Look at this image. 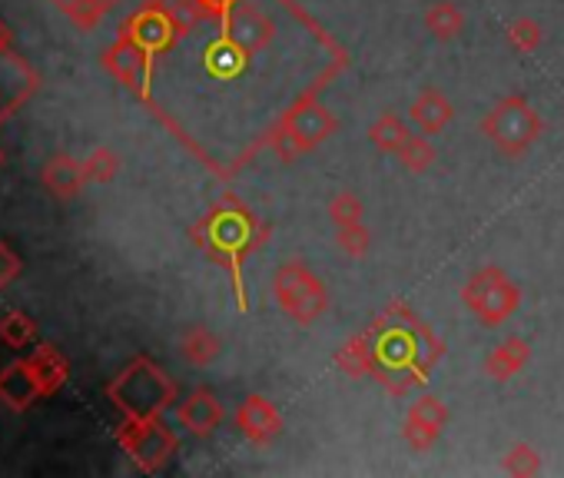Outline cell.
I'll return each instance as SVG.
<instances>
[{
  "label": "cell",
  "mask_w": 564,
  "mask_h": 478,
  "mask_svg": "<svg viewBox=\"0 0 564 478\" xmlns=\"http://www.w3.org/2000/svg\"><path fill=\"white\" fill-rule=\"evenodd\" d=\"M269 226L259 222L242 203L236 199H226L223 206H216L209 216H203L196 226H193V239L196 247L206 250L213 260H226L229 263V273L236 280V303L239 309L246 313V290H242V280H239V267L249 253H256L262 247V239H269Z\"/></svg>",
  "instance_id": "cell-1"
},
{
  "label": "cell",
  "mask_w": 564,
  "mask_h": 478,
  "mask_svg": "<svg viewBox=\"0 0 564 478\" xmlns=\"http://www.w3.org/2000/svg\"><path fill=\"white\" fill-rule=\"evenodd\" d=\"M336 130H339V120L333 117V110H326L316 100V90H310L269 130V146L279 153L282 163H293L296 156L313 153L329 137H336Z\"/></svg>",
  "instance_id": "cell-2"
},
{
  "label": "cell",
  "mask_w": 564,
  "mask_h": 478,
  "mask_svg": "<svg viewBox=\"0 0 564 478\" xmlns=\"http://www.w3.org/2000/svg\"><path fill=\"white\" fill-rule=\"evenodd\" d=\"M107 395L130 419H160L176 399L173 379L150 359H133L110 385Z\"/></svg>",
  "instance_id": "cell-3"
},
{
  "label": "cell",
  "mask_w": 564,
  "mask_h": 478,
  "mask_svg": "<svg viewBox=\"0 0 564 478\" xmlns=\"http://www.w3.org/2000/svg\"><path fill=\"white\" fill-rule=\"evenodd\" d=\"M481 137H488V143L501 153V156H524L544 133V120L541 113L528 104V97L521 94H511L505 100H498L485 120L478 123Z\"/></svg>",
  "instance_id": "cell-4"
},
{
  "label": "cell",
  "mask_w": 564,
  "mask_h": 478,
  "mask_svg": "<svg viewBox=\"0 0 564 478\" xmlns=\"http://www.w3.org/2000/svg\"><path fill=\"white\" fill-rule=\"evenodd\" d=\"M272 296L296 326H313L329 309V293L306 263H282L272 276Z\"/></svg>",
  "instance_id": "cell-5"
},
{
  "label": "cell",
  "mask_w": 564,
  "mask_h": 478,
  "mask_svg": "<svg viewBox=\"0 0 564 478\" xmlns=\"http://www.w3.org/2000/svg\"><path fill=\"white\" fill-rule=\"evenodd\" d=\"M462 303L475 313V319H481L488 329H495L518 313L521 290L498 267H485V270H475L468 276V283L462 286Z\"/></svg>",
  "instance_id": "cell-6"
},
{
  "label": "cell",
  "mask_w": 564,
  "mask_h": 478,
  "mask_svg": "<svg viewBox=\"0 0 564 478\" xmlns=\"http://www.w3.org/2000/svg\"><path fill=\"white\" fill-rule=\"evenodd\" d=\"M120 445L137 461L140 471H160L170 455L176 452V435L160 419H130L123 415V425L117 428Z\"/></svg>",
  "instance_id": "cell-7"
},
{
  "label": "cell",
  "mask_w": 564,
  "mask_h": 478,
  "mask_svg": "<svg viewBox=\"0 0 564 478\" xmlns=\"http://www.w3.org/2000/svg\"><path fill=\"white\" fill-rule=\"evenodd\" d=\"M219 28H223V37L242 57H256V54L269 51V44L275 41V24L269 21V14L259 11L256 4H242V0L232 8V14Z\"/></svg>",
  "instance_id": "cell-8"
},
{
  "label": "cell",
  "mask_w": 564,
  "mask_h": 478,
  "mask_svg": "<svg viewBox=\"0 0 564 478\" xmlns=\"http://www.w3.org/2000/svg\"><path fill=\"white\" fill-rule=\"evenodd\" d=\"M445 425H448V405L438 395L425 392L409 405L402 422V438L412 452H429L442 438Z\"/></svg>",
  "instance_id": "cell-9"
},
{
  "label": "cell",
  "mask_w": 564,
  "mask_h": 478,
  "mask_svg": "<svg viewBox=\"0 0 564 478\" xmlns=\"http://www.w3.org/2000/svg\"><path fill=\"white\" fill-rule=\"evenodd\" d=\"M123 34H127L130 41H137L150 57L166 54V51L176 44V37H180V34H176V24H173V18H170V11H166L163 0H150L147 8H140V11L127 21Z\"/></svg>",
  "instance_id": "cell-10"
},
{
  "label": "cell",
  "mask_w": 564,
  "mask_h": 478,
  "mask_svg": "<svg viewBox=\"0 0 564 478\" xmlns=\"http://www.w3.org/2000/svg\"><path fill=\"white\" fill-rule=\"evenodd\" d=\"M104 67H107L123 87H130L133 94H140V97L150 94L153 57H150L137 41H130L127 34H120L117 44L104 51Z\"/></svg>",
  "instance_id": "cell-11"
},
{
  "label": "cell",
  "mask_w": 564,
  "mask_h": 478,
  "mask_svg": "<svg viewBox=\"0 0 564 478\" xmlns=\"http://www.w3.org/2000/svg\"><path fill=\"white\" fill-rule=\"evenodd\" d=\"M232 419H236V428L252 445H269V442H275L282 435V415H279V409L265 395H259V392L246 395L239 402V409H236Z\"/></svg>",
  "instance_id": "cell-12"
},
{
  "label": "cell",
  "mask_w": 564,
  "mask_h": 478,
  "mask_svg": "<svg viewBox=\"0 0 564 478\" xmlns=\"http://www.w3.org/2000/svg\"><path fill=\"white\" fill-rule=\"evenodd\" d=\"M37 87V74L11 51H0V120L11 117Z\"/></svg>",
  "instance_id": "cell-13"
},
{
  "label": "cell",
  "mask_w": 564,
  "mask_h": 478,
  "mask_svg": "<svg viewBox=\"0 0 564 478\" xmlns=\"http://www.w3.org/2000/svg\"><path fill=\"white\" fill-rule=\"evenodd\" d=\"M176 419H180V425H183L189 435L206 438V435H213V432L223 425L226 409H223V402H219L209 389H193V392L180 402Z\"/></svg>",
  "instance_id": "cell-14"
},
{
  "label": "cell",
  "mask_w": 564,
  "mask_h": 478,
  "mask_svg": "<svg viewBox=\"0 0 564 478\" xmlns=\"http://www.w3.org/2000/svg\"><path fill=\"white\" fill-rule=\"evenodd\" d=\"M41 382L31 369L28 359H18L11 366L0 369V402L14 412H28L37 399H41Z\"/></svg>",
  "instance_id": "cell-15"
},
{
  "label": "cell",
  "mask_w": 564,
  "mask_h": 478,
  "mask_svg": "<svg viewBox=\"0 0 564 478\" xmlns=\"http://www.w3.org/2000/svg\"><path fill=\"white\" fill-rule=\"evenodd\" d=\"M452 117H455V107L438 87H422L419 97L409 104V123L425 137H438L452 123Z\"/></svg>",
  "instance_id": "cell-16"
},
{
  "label": "cell",
  "mask_w": 564,
  "mask_h": 478,
  "mask_svg": "<svg viewBox=\"0 0 564 478\" xmlns=\"http://www.w3.org/2000/svg\"><path fill=\"white\" fill-rule=\"evenodd\" d=\"M41 180H44V186H47L54 196H61V199L77 196V193L90 183L87 163H84V160H74V156H67V153L47 160L44 170H41Z\"/></svg>",
  "instance_id": "cell-17"
},
{
  "label": "cell",
  "mask_w": 564,
  "mask_h": 478,
  "mask_svg": "<svg viewBox=\"0 0 564 478\" xmlns=\"http://www.w3.org/2000/svg\"><path fill=\"white\" fill-rule=\"evenodd\" d=\"M379 366V343H376V329L352 336L339 352H336V369L349 379H366L372 376Z\"/></svg>",
  "instance_id": "cell-18"
},
{
  "label": "cell",
  "mask_w": 564,
  "mask_h": 478,
  "mask_svg": "<svg viewBox=\"0 0 564 478\" xmlns=\"http://www.w3.org/2000/svg\"><path fill=\"white\" fill-rule=\"evenodd\" d=\"M528 359H531V343H528L524 336H508V339H501V343L488 352V359H485V376H488L491 382H508V379H514V376L528 366Z\"/></svg>",
  "instance_id": "cell-19"
},
{
  "label": "cell",
  "mask_w": 564,
  "mask_h": 478,
  "mask_svg": "<svg viewBox=\"0 0 564 478\" xmlns=\"http://www.w3.org/2000/svg\"><path fill=\"white\" fill-rule=\"evenodd\" d=\"M180 352L189 366L196 369H206L219 359L223 352V339L209 329V326H189L183 336H180Z\"/></svg>",
  "instance_id": "cell-20"
},
{
  "label": "cell",
  "mask_w": 564,
  "mask_h": 478,
  "mask_svg": "<svg viewBox=\"0 0 564 478\" xmlns=\"http://www.w3.org/2000/svg\"><path fill=\"white\" fill-rule=\"evenodd\" d=\"M28 362H31V369H34V376H37V382H41V392H44V395L61 392V385H64V382H67V376H70L67 359H64L54 346H37V349L28 356Z\"/></svg>",
  "instance_id": "cell-21"
},
{
  "label": "cell",
  "mask_w": 564,
  "mask_h": 478,
  "mask_svg": "<svg viewBox=\"0 0 564 478\" xmlns=\"http://www.w3.org/2000/svg\"><path fill=\"white\" fill-rule=\"evenodd\" d=\"M425 31L435 37V41H455L462 31H465V14L458 4L452 0H435V4L425 11Z\"/></svg>",
  "instance_id": "cell-22"
},
{
  "label": "cell",
  "mask_w": 564,
  "mask_h": 478,
  "mask_svg": "<svg viewBox=\"0 0 564 478\" xmlns=\"http://www.w3.org/2000/svg\"><path fill=\"white\" fill-rule=\"evenodd\" d=\"M409 137H412L409 120H402L399 113H382V117L369 127V143H372L379 153H392V156H395Z\"/></svg>",
  "instance_id": "cell-23"
},
{
  "label": "cell",
  "mask_w": 564,
  "mask_h": 478,
  "mask_svg": "<svg viewBox=\"0 0 564 478\" xmlns=\"http://www.w3.org/2000/svg\"><path fill=\"white\" fill-rule=\"evenodd\" d=\"M54 4L80 28V31H90L104 21V14L117 4V0H54Z\"/></svg>",
  "instance_id": "cell-24"
},
{
  "label": "cell",
  "mask_w": 564,
  "mask_h": 478,
  "mask_svg": "<svg viewBox=\"0 0 564 478\" xmlns=\"http://www.w3.org/2000/svg\"><path fill=\"white\" fill-rule=\"evenodd\" d=\"M501 471L514 475V478H531L541 471V455L531 442H514L505 458H501Z\"/></svg>",
  "instance_id": "cell-25"
},
{
  "label": "cell",
  "mask_w": 564,
  "mask_h": 478,
  "mask_svg": "<svg viewBox=\"0 0 564 478\" xmlns=\"http://www.w3.org/2000/svg\"><path fill=\"white\" fill-rule=\"evenodd\" d=\"M336 247L343 257L349 260H366L372 250V229L366 222H352V226H339L336 232Z\"/></svg>",
  "instance_id": "cell-26"
},
{
  "label": "cell",
  "mask_w": 564,
  "mask_h": 478,
  "mask_svg": "<svg viewBox=\"0 0 564 478\" xmlns=\"http://www.w3.org/2000/svg\"><path fill=\"white\" fill-rule=\"evenodd\" d=\"M395 156H399V163H402L409 173H425V170L435 163L438 153H435V146L425 140V133H412V137L402 143V150H399Z\"/></svg>",
  "instance_id": "cell-27"
},
{
  "label": "cell",
  "mask_w": 564,
  "mask_h": 478,
  "mask_svg": "<svg viewBox=\"0 0 564 478\" xmlns=\"http://www.w3.org/2000/svg\"><path fill=\"white\" fill-rule=\"evenodd\" d=\"M0 339H4L11 349H24L37 339V323L28 313H8L0 319Z\"/></svg>",
  "instance_id": "cell-28"
},
{
  "label": "cell",
  "mask_w": 564,
  "mask_h": 478,
  "mask_svg": "<svg viewBox=\"0 0 564 478\" xmlns=\"http://www.w3.org/2000/svg\"><path fill=\"white\" fill-rule=\"evenodd\" d=\"M505 37H508V44H511L518 54H534V51L541 47V41H544L541 24H538V21H531V18H518V21H511V24H508V31H505Z\"/></svg>",
  "instance_id": "cell-29"
},
{
  "label": "cell",
  "mask_w": 564,
  "mask_h": 478,
  "mask_svg": "<svg viewBox=\"0 0 564 478\" xmlns=\"http://www.w3.org/2000/svg\"><path fill=\"white\" fill-rule=\"evenodd\" d=\"M362 216H366V206H362V199H359L352 189H339V193L329 199V219L336 222V229H339V226L362 222Z\"/></svg>",
  "instance_id": "cell-30"
},
{
  "label": "cell",
  "mask_w": 564,
  "mask_h": 478,
  "mask_svg": "<svg viewBox=\"0 0 564 478\" xmlns=\"http://www.w3.org/2000/svg\"><path fill=\"white\" fill-rule=\"evenodd\" d=\"M163 4H166V11H170V18L176 24V34L180 37L189 34V31H196L206 21V11L196 4V0H163Z\"/></svg>",
  "instance_id": "cell-31"
},
{
  "label": "cell",
  "mask_w": 564,
  "mask_h": 478,
  "mask_svg": "<svg viewBox=\"0 0 564 478\" xmlns=\"http://www.w3.org/2000/svg\"><path fill=\"white\" fill-rule=\"evenodd\" d=\"M84 163H87V176H90V183H110V180L120 173V156H117L110 146H97Z\"/></svg>",
  "instance_id": "cell-32"
},
{
  "label": "cell",
  "mask_w": 564,
  "mask_h": 478,
  "mask_svg": "<svg viewBox=\"0 0 564 478\" xmlns=\"http://www.w3.org/2000/svg\"><path fill=\"white\" fill-rule=\"evenodd\" d=\"M21 257L8 247V243H0V290H8L18 276H21Z\"/></svg>",
  "instance_id": "cell-33"
},
{
  "label": "cell",
  "mask_w": 564,
  "mask_h": 478,
  "mask_svg": "<svg viewBox=\"0 0 564 478\" xmlns=\"http://www.w3.org/2000/svg\"><path fill=\"white\" fill-rule=\"evenodd\" d=\"M196 4L206 11V18H209V21H219V24H223V21L232 14V8L239 4V0H196Z\"/></svg>",
  "instance_id": "cell-34"
},
{
  "label": "cell",
  "mask_w": 564,
  "mask_h": 478,
  "mask_svg": "<svg viewBox=\"0 0 564 478\" xmlns=\"http://www.w3.org/2000/svg\"><path fill=\"white\" fill-rule=\"evenodd\" d=\"M0 51H11V31L4 21H0Z\"/></svg>",
  "instance_id": "cell-35"
},
{
  "label": "cell",
  "mask_w": 564,
  "mask_h": 478,
  "mask_svg": "<svg viewBox=\"0 0 564 478\" xmlns=\"http://www.w3.org/2000/svg\"><path fill=\"white\" fill-rule=\"evenodd\" d=\"M0 163H4V150H0Z\"/></svg>",
  "instance_id": "cell-36"
}]
</instances>
